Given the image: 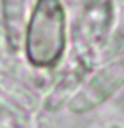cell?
Instances as JSON below:
<instances>
[{
    "label": "cell",
    "instance_id": "1",
    "mask_svg": "<svg viewBox=\"0 0 124 128\" xmlns=\"http://www.w3.org/2000/svg\"><path fill=\"white\" fill-rule=\"evenodd\" d=\"M71 42L69 13L64 0H33L22 37L27 68L38 73L57 72L66 59Z\"/></svg>",
    "mask_w": 124,
    "mask_h": 128
},
{
    "label": "cell",
    "instance_id": "2",
    "mask_svg": "<svg viewBox=\"0 0 124 128\" xmlns=\"http://www.w3.org/2000/svg\"><path fill=\"white\" fill-rule=\"evenodd\" d=\"M124 88V53L100 62L90 72L82 86L68 102L66 110L73 115H84L100 108Z\"/></svg>",
    "mask_w": 124,
    "mask_h": 128
},
{
    "label": "cell",
    "instance_id": "3",
    "mask_svg": "<svg viewBox=\"0 0 124 128\" xmlns=\"http://www.w3.org/2000/svg\"><path fill=\"white\" fill-rule=\"evenodd\" d=\"M77 18L71 28V46L73 50L88 51L99 57L106 35H108L115 18L113 0H75Z\"/></svg>",
    "mask_w": 124,
    "mask_h": 128
},
{
    "label": "cell",
    "instance_id": "4",
    "mask_svg": "<svg viewBox=\"0 0 124 128\" xmlns=\"http://www.w3.org/2000/svg\"><path fill=\"white\" fill-rule=\"evenodd\" d=\"M68 53L69 55H66L60 68L57 70V77L53 79L46 95L42 97V110L48 114H57L66 108L90 72L100 64L99 57L88 51L71 48V51Z\"/></svg>",
    "mask_w": 124,
    "mask_h": 128
},
{
    "label": "cell",
    "instance_id": "5",
    "mask_svg": "<svg viewBox=\"0 0 124 128\" xmlns=\"http://www.w3.org/2000/svg\"><path fill=\"white\" fill-rule=\"evenodd\" d=\"M27 0H0V26L4 30L9 55H18L27 18Z\"/></svg>",
    "mask_w": 124,
    "mask_h": 128
},
{
    "label": "cell",
    "instance_id": "6",
    "mask_svg": "<svg viewBox=\"0 0 124 128\" xmlns=\"http://www.w3.org/2000/svg\"><path fill=\"white\" fill-rule=\"evenodd\" d=\"M124 53V4L121 6V9L115 11V18L111 24L106 40L100 48V62L119 57Z\"/></svg>",
    "mask_w": 124,
    "mask_h": 128
},
{
    "label": "cell",
    "instance_id": "7",
    "mask_svg": "<svg viewBox=\"0 0 124 128\" xmlns=\"http://www.w3.org/2000/svg\"><path fill=\"white\" fill-rule=\"evenodd\" d=\"M117 104H119L121 108H124V94H121V97L117 99Z\"/></svg>",
    "mask_w": 124,
    "mask_h": 128
},
{
    "label": "cell",
    "instance_id": "8",
    "mask_svg": "<svg viewBox=\"0 0 124 128\" xmlns=\"http://www.w3.org/2000/svg\"><path fill=\"white\" fill-rule=\"evenodd\" d=\"M110 128H121V126H117V124H113V126H110Z\"/></svg>",
    "mask_w": 124,
    "mask_h": 128
}]
</instances>
